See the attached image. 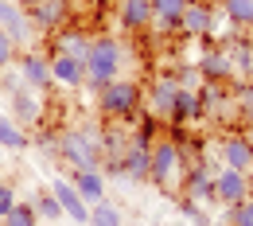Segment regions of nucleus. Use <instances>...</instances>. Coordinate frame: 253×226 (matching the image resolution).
<instances>
[{"label":"nucleus","instance_id":"6e6552de","mask_svg":"<svg viewBox=\"0 0 253 226\" xmlns=\"http://www.w3.org/2000/svg\"><path fill=\"white\" fill-rule=\"evenodd\" d=\"M199 113L203 117H238V101L226 90V82H203L199 86Z\"/></svg>","mask_w":253,"mask_h":226},{"label":"nucleus","instance_id":"cd10ccee","mask_svg":"<svg viewBox=\"0 0 253 226\" xmlns=\"http://www.w3.org/2000/svg\"><path fill=\"white\" fill-rule=\"evenodd\" d=\"M0 226H43V223H39V215H35L32 199H20V203L0 219Z\"/></svg>","mask_w":253,"mask_h":226},{"label":"nucleus","instance_id":"c85d7f7f","mask_svg":"<svg viewBox=\"0 0 253 226\" xmlns=\"http://www.w3.org/2000/svg\"><path fill=\"white\" fill-rule=\"evenodd\" d=\"M171 78H175L179 90H199V86H203V74H199L195 63H179L175 70H171Z\"/></svg>","mask_w":253,"mask_h":226},{"label":"nucleus","instance_id":"5701e85b","mask_svg":"<svg viewBox=\"0 0 253 226\" xmlns=\"http://www.w3.org/2000/svg\"><path fill=\"white\" fill-rule=\"evenodd\" d=\"M191 121H203V113H199V90H179V94H175V101H171L168 125L187 129Z\"/></svg>","mask_w":253,"mask_h":226},{"label":"nucleus","instance_id":"7ed1b4c3","mask_svg":"<svg viewBox=\"0 0 253 226\" xmlns=\"http://www.w3.org/2000/svg\"><path fill=\"white\" fill-rule=\"evenodd\" d=\"M140 105H144V90L136 86V82H128V78H113L101 94H97V113L105 117V121H132L136 113H140Z\"/></svg>","mask_w":253,"mask_h":226},{"label":"nucleus","instance_id":"7c9ffc66","mask_svg":"<svg viewBox=\"0 0 253 226\" xmlns=\"http://www.w3.org/2000/svg\"><path fill=\"white\" fill-rule=\"evenodd\" d=\"M226 223L230 226H253V195L242 199L238 207H226Z\"/></svg>","mask_w":253,"mask_h":226},{"label":"nucleus","instance_id":"ea45409f","mask_svg":"<svg viewBox=\"0 0 253 226\" xmlns=\"http://www.w3.org/2000/svg\"><path fill=\"white\" fill-rule=\"evenodd\" d=\"M43 226H47V223H43Z\"/></svg>","mask_w":253,"mask_h":226},{"label":"nucleus","instance_id":"2eb2a0df","mask_svg":"<svg viewBox=\"0 0 253 226\" xmlns=\"http://www.w3.org/2000/svg\"><path fill=\"white\" fill-rule=\"evenodd\" d=\"M121 168H125V180L144 183V180H148V172H152V144H144V140L128 136V148H125V156H121Z\"/></svg>","mask_w":253,"mask_h":226},{"label":"nucleus","instance_id":"4468645a","mask_svg":"<svg viewBox=\"0 0 253 226\" xmlns=\"http://www.w3.org/2000/svg\"><path fill=\"white\" fill-rule=\"evenodd\" d=\"M51 78H55V86L82 90L86 86V63L74 55H63V51H51Z\"/></svg>","mask_w":253,"mask_h":226},{"label":"nucleus","instance_id":"9b49d317","mask_svg":"<svg viewBox=\"0 0 253 226\" xmlns=\"http://www.w3.org/2000/svg\"><path fill=\"white\" fill-rule=\"evenodd\" d=\"M8 117H12L16 125H24V129L43 125V101H39V94L28 90V86H16V90L8 94Z\"/></svg>","mask_w":253,"mask_h":226},{"label":"nucleus","instance_id":"dca6fc26","mask_svg":"<svg viewBox=\"0 0 253 226\" xmlns=\"http://www.w3.org/2000/svg\"><path fill=\"white\" fill-rule=\"evenodd\" d=\"M175 94H179V86H175V78H171V74H156V78L148 82L144 97H148V109L156 113L160 121H168V113H171V101H175Z\"/></svg>","mask_w":253,"mask_h":226},{"label":"nucleus","instance_id":"6ab92c4d","mask_svg":"<svg viewBox=\"0 0 253 226\" xmlns=\"http://www.w3.org/2000/svg\"><path fill=\"white\" fill-rule=\"evenodd\" d=\"M195 66H199L203 82H230V78H234V63H230V51H226V47H211V51H203Z\"/></svg>","mask_w":253,"mask_h":226},{"label":"nucleus","instance_id":"f8f14e48","mask_svg":"<svg viewBox=\"0 0 253 226\" xmlns=\"http://www.w3.org/2000/svg\"><path fill=\"white\" fill-rule=\"evenodd\" d=\"M187 39H207V35H218V12L203 0H187V12H183V32Z\"/></svg>","mask_w":253,"mask_h":226},{"label":"nucleus","instance_id":"a211bd4d","mask_svg":"<svg viewBox=\"0 0 253 226\" xmlns=\"http://www.w3.org/2000/svg\"><path fill=\"white\" fill-rule=\"evenodd\" d=\"M117 24H121V32H128V35L152 28V0H121V4H117Z\"/></svg>","mask_w":253,"mask_h":226},{"label":"nucleus","instance_id":"473e14b6","mask_svg":"<svg viewBox=\"0 0 253 226\" xmlns=\"http://www.w3.org/2000/svg\"><path fill=\"white\" fill-rule=\"evenodd\" d=\"M16 55H20V47H16V39L0 28V70H8V66H16Z\"/></svg>","mask_w":253,"mask_h":226},{"label":"nucleus","instance_id":"b1692460","mask_svg":"<svg viewBox=\"0 0 253 226\" xmlns=\"http://www.w3.org/2000/svg\"><path fill=\"white\" fill-rule=\"evenodd\" d=\"M0 148L4 152H28L32 148V133L24 125H16L8 113H0Z\"/></svg>","mask_w":253,"mask_h":226},{"label":"nucleus","instance_id":"9d476101","mask_svg":"<svg viewBox=\"0 0 253 226\" xmlns=\"http://www.w3.org/2000/svg\"><path fill=\"white\" fill-rule=\"evenodd\" d=\"M0 28L16 39V47L20 51H28V43H32V16H28V8L20 4V0H0Z\"/></svg>","mask_w":253,"mask_h":226},{"label":"nucleus","instance_id":"f257e3e1","mask_svg":"<svg viewBox=\"0 0 253 226\" xmlns=\"http://www.w3.org/2000/svg\"><path fill=\"white\" fill-rule=\"evenodd\" d=\"M55 160H63L70 172H86V168H101V125H70L59 129V148Z\"/></svg>","mask_w":253,"mask_h":226},{"label":"nucleus","instance_id":"4be33fe9","mask_svg":"<svg viewBox=\"0 0 253 226\" xmlns=\"http://www.w3.org/2000/svg\"><path fill=\"white\" fill-rule=\"evenodd\" d=\"M90 39H94V35H86L82 28H63V32L51 35V51H63V55H74V59L86 63V55H90Z\"/></svg>","mask_w":253,"mask_h":226},{"label":"nucleus","instance_id":"20e7f679","mask_svg":"<svg viewBox=\"0 0 253 226\" xmlns=\"http://www.w3.org/2000/svg\"><path fill=\"white\" fill-rule=\"evenodd\" d=\"M183 180V156H179V144L171 136H160L152 144V172H148V183H156L164 191H175V183Z\"/></svg>","mask_w":253,"mask_h":226},{"label":"nucleus","instance_id":"aec40b11","mask_svg":"<svg viewBox=\"0 0 253 226\" xmlns=\"http://www.w3.org/2000/svg\"><path fill=\"white\" fill-rule=\"evenodd\" d=\"M183 12H187V0H152V24L164 35L183 32Z\"/></svg>","mask_w":253,"mask_h":226},{"label":"nucleus","instance_id":"bb28decb","mask_svg":"<svg viewBox=\"0 0 253 226\" xmlns=\"http://www.w3.org/2000/svg\"><path fill=\"white\" fill-rule=\"evenodd\" d=\"M222 16L234 28H253V0H222Z\"/></svg>","mask_w":253,"mask_h":226},{"label":"nucleus","instance_id":"e433bc0d","mask_svg":"<svg viewBox=\"0 0 253 226\" xmlns=\"http://www.w3.org/2000/svg\"><path fill=\"white\" fill-rule=\"evenodd\" d=\"M20 4H24V8H32V4H39V0H20Z\"/></svg>","mask_w":253,"mask_h":226},{"label":"nucleus","instance_id":"f3484780","mask_svg":"<svg viewBox=\"0 0 253 226\" xmlns=\"http://www.w3.org/2000/svg\"><path fill=\"white\" fill-rule=\"evenodd\" d=\"M218 156H222V164H226V168L253 172V144L246 140V133H230V136H222Z\"/></svg>","mask_w":253,"mask_h":226},{"label":"nucleus","instance_id":"1a4fd4ad","mask_svg":"<svg viewBox=\"0 0 253 226\" xmlns=\"http://www.w3.org/2000/svg\"><path fill=\"white\" fill-rule=\"evenodd\" d=\"M250 172H238V168H226L222 164L214 172V199L226 203V207H238L242 199H250Z\"/></svg>","mask_w":253,"mask_h":226},{"label":"nucleus","instance_id":"58836bf2","mask_svg":"<svg viewBox=\"0 0 253 226\" xmlns=\"http://www.w3.org/2000/svg\"><path fill=\"white\" fill-rule=\"evenodd\" d=\"M168 226H183V223H168Z\"/></svg>","mask_w":253,"mask_h":226},{"label":"nucleus","instance_id":"72a5a7b5","mask_svg":"<svg viewBox=\"0 0 253 226\" xmlns=\"http://www.w3.org/2000/svg\"><path fill=\"white\" fill-rule=\"evenodd\" d=\"M16 203H20V195H16V183H12V187H8V191L0 195V219H4V215H8V211H12V207H16Z\"/></svg>","mask_w":253,"mask_h":226},{"label":"nucleus","instance_id":"f03ea898","mask_svg":"<svg viewBox=\"0 0 253 226\" xmlns=\"http://www.w3.org/2000/svg\"><path fill=\"white\" fill-rule=\"evenodd\" d=\"M125 66V47L117 35H94L90 39V55H86V90L101 94L113 78H121Z\"/></svg>","mask_w":253,"mask_h":226},{"label":"nucleus","instance_id":"c9c22d12","mask_svg":"<svg viewBox=\"0 0 253 226\" xmlns=\"http://www.w3.org/2000/svg\"><path fill=\"white\" fill-rule=\"evenodd\" d=\"M4 164H8V152H4V148H0V172H4Z\"/></svg>","mask_w":253,"mask_h":226},{"label":"nucleus","instance_id":"39448f33","mask_svg":"<svg viewBox=\"0 0 253 226\" xmlns=\"http://www.w3.org/2000/svg\"><path fill=\"white\" fill-rule=\"evenodd\" d=\"M16 70H20V82L35 90V94H47L51 86H55V78H51V55H43V51H20L16 55Z\"/></svg>","mask_w":253,"mask_h":226},{"label":"nucleus","instance_id":"a878e982","mask_svg":"<svg viewBox=\"0 0 253 226\" xmlns=\"http://www.w3.org/2000/svg\"><path fill=\"white\" fill-rule=\"evenodd\" d=\"M86 226H125V215H121V207L117 203H109V199H101L90 207V223Z\"/></svg>","mask_w":253,"mask_h":226},{"label":"nucleus","instance_id":"4c0bfd02","mask_svg":"<svg viewBox=\"0 0 253 226\" xmlns=\"http://www.w3.org/2000/svg\"><path fill=\"white\" fill-rule=\"evenodd\" d=\"M250 191H253V172H250Z\"/></svg>","mask_w":253,"mask_h":226},{"label":"nucleus","instance_id":"f704fd0d","mask_svg":"<svg viewBox=\"0 0 253 226\" xmlns=\"http://www.w3.org/2000/svg\"><path fill=\"white\" fill-rule=\"evenodd\" d=\"M246 140H250V144H253V121H250V125H246Z\"/></svg>","mask_w":253,"mask_h":226},{"label":"nucleus","instance_id":"0eeeda50","mask_svg":"<svg viewBox=\"0 0 253 226\" xmlns=\"http://www.w3.org/2000/svg\"><path fill=\"white\" fill-rule=\"evenodd\" d=\"M179 187L187 199H195L199 207H211V203H218L214 199V168L203 160V164H191L183 168V180H179Z\"/></svg>","mask_w":253,"mask_h":226},{"label":"nucleus","instance_id":"423d86ee","mask_svg":"<svg viewBox=\"0 0 253 226\" xmlns=\"http://www.w3.org/2000/svg\"><path fill=\"white\" fill-rule=\"evenodd\" d=\"M28 16H32V28L43 35H55L70 28V0H39L28 8Z\"/></svg>","mask_w":253,"mask_h":226},{"label":"nucleus","instance_id":"412c9836","mask_svg":"<svg viewBox=\"0 0 253 226\" xmlns=\"http://www.w3.org/2000/svg\"><path fill=\"white\" fill-rule=\"evenodd\" d=\"M70 183H74V187H78V195L86 199V207L101 203V199H105V191H109V180L101 176V168H86V172H70Z\"/></svg>","mask_w":253,"mask_h":226},{"label":"nucleus","instance_id":"2f4dec72","mask_svg":"<svg viewBox=\"0 0 253 226\" xmlns=\"http://www.w3.org/2000/svg\"><path fill=\"white\" fill-rule=\"evenodd\" d=\"M234 101H238V117L250 125V121H253V78L238 90V94H234Z\"/></svg>","mask_w":253,"mask_h":226},{"label":"nucleus","instance_id":"393cba45","mask_svg":"<svg viewBox=\"0 0 253 226\" xmlns=\"http://www.w3.org/2000/svg\"><path fill=\"white\" fill-rule=\"evenodd\" d=\"M32 207H35V215H39V223H59V219H63V207H59V199L51 195V187L32 191Z\"/></svg>","mask_w":253,"mask_h":226},{"label":"nucleus","instance_id":"ddd939ff","mask_svg":"<svg viewBox=\"0 0 253 226\" xmlns=\"http://www.w3.org/2000/svg\"><path fill=\"white\" fill-rule=\"evenodd\" d=\"M51 195L59 199L63 219H70L74 226H86V223H90V207H86V199L78 195V187L70 183V176H59V180L51 183Z\"/></svg>","mask_w":253,"mask_h":226},{"label":"nucleus","instance_id":"c756f323","mask_svg":"<svg viewBox=\"0 0 253 226\" xmlns=\"http://www.w3.org/2000/svg\"><path fill=\"white\" fill-rule=\"evenodd\" d=\"M179 215H183L191 226H211V215H207V207H199V203H195V199H187V195L179 199Z\"/></svg>","mask_w":253,"mask_h":226}]
</instances>
